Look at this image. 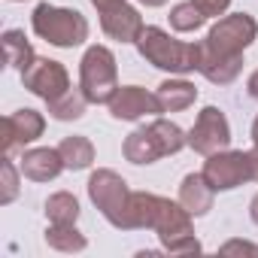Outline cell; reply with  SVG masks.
<instances>
[{
	"label": "cell",
	"mask_w": 258,
	"mask_h": 258,
	"mask_svg": "<svg viewBox=\"0 0 258 258\" xmlns=\"http://www.w3.org/2000/svg\"><path fill=\"white\" fill-rule=\"evenodd\" d=\"M97 13H100V28H103V34H106L109 40H115V43H137L140 31L146 28L140 10L131 7V4H124V0H121V4L106 7V10H97Z\"/></svg>",
	"instance_id": "12"
},
{
	"label": "cell",
	"mask_w": 258,
	"mask_h": 258,
	"mask_svg": "<svg viewBox=\"0 0 258 258\" xmlns=\"http://www.w3.org/2000/svg\"><path fill=\"white\" fill-rule=\"evenodd\" d=\"M79 88L85 91L88 103H109L118 91V64L112 49L88 46L79 61Z\"/></svg>",
	"instance_id": "4"
},
{
	"label": "cell",
	"mask_w": 258,
	"mask_h": 258,
	"mask_svg": "<svg viewBox=\"0 0 258 258\" xmlns=\"http://www.w3.org/2000/svg\"><path fill=\"white\" fill-rule=\"evenodd\" d=\"M134 46L143 61H149L152 67H158L170 76H188L201 64V43L176 40L164 28H155V25H146Z\"/></svg>",
	"instance_id": "1"
},
{
	"label": "cell",
	"mask_w": 258,
	"mask_h": 258,
	"mask_svg": "<svg viewBox=\"0 0 258 258\" xmlns=\"http://www.w3.org/2000/svg\"><path fill=\"white\" fill-rule=\"evenodd\" d=\"M149 127H152V134H155V140H158L164 158H167V155H176V152H182V149L188 146V134L182 131L176 121H170V118L155 115V118L149 121Z\"/></svg>",
	"instance_id": "22"
},
{
	"label": "cell",
	"mask_w": 258,
	"mask_h": 258,
	"mask_svg": "<svg viewBox=\"0 0 258 258\" xmlns=\"http://www.w3.org/2000/svg\"><path fill=\"white\" fill-rule=\"evenodd\" d=\"M58 152H61L67 170H88V167L94 164V146H91V140L82 137V134L64 137V140L58 143Z\"/></svg>",
	"instance_id": "20"
},
{
	"label": "cell",
	"mask_w": 258,
	"mask_h": 258,
	"mask_svg": "<svg viewBox=\"0 0 258 258\" xmlns=\"http://www.w3.org/2000/svg\"><path fill=\"white\" fill-rule=\"evenodd\" d=\"M22 167L13 164L10 155H4V161H0V204L10 207L16 198H19V188H22Z\"/></svg>",
	"instance_id": "26"
},
{
	"label": "cell",
	"mask_w": 258,
	"mask_h": 258,
	"mask_svg": "<svg viewBox=\"0 0 258 258\" xmlns=\"http://www.w3.org/2000/svg\"><path fill=\"white\" fill-rule=\"evenodd\" d=\"M191 213L179 204V201H170L164 198L161 201V213H158V222H155V234H158V243L164 252H173V255H188V252H201V240L195 237V225H191Z\"/></svg>",
	"instance_id": "5"
},
{
	"label": "cell",
	"mask_w": 258,
	"mask_h": 258,
	"mask_svg": "<svg viewBox=\"0 0 258 258\" xmlns=\"http://www.w3.org/2000/svg\"><path fill=\"white\" fill-rule=\"evenodd\" d=\"M4 58H7V67L25 73L34 61H37V52L31 46V40L25 37V31H7L4 34Z\"/></svg>",
	"instance_id": "19"
},
{
	"label": "cell",
	"mask_w": 258,
	"mask_h": 258,
	"mask_svg": "<svg viewBox=\"0 0 258 258\" xmlns=\"http://www.w3.org/2000/svg\"><path fill=\"white\" fill-rule=\"evenodd\" d=\"M46 243L55 252H85V246H88L85 234L76 225H52V222L46 228Z\"/></svg>",
	"instance_id": "23"
},
{
	"label": "cell",
	"mask_w": 258,
	"mask_h": 258,
	"mask_svg": "<svg viewBox=\"0 0 258 258\" xmlns=\"http://www.w3.org/2000/svg\"><path fill=\"white\" fill-rule=\"evenodd\" d=\"M255 40H258V22L249 13H231V16H222L210 28L204 46L222 55H243Z\"/></svg>",
	"instance_id": "6"
},
{
	"label": "cell",
	"mask_w": 258,
	"mask_h": 258,
	"mask_svg": "<svg viewBox=\"0 0 258 258\" xmlns=\"http://www.w3.org/2000/svg\"><path fill=\"white\" fill-rule=\"evenodd\" d=\"M31 28L40 40L58 49H76L88 40V19L79 10H67L55 4H40L31 16Z\"/></svg>",
	"instance_id": "2"
},
{
	"label": "cell",
	"mask_w": 258,
	"mask_h": 258,
	"mask_svg": "<svg viewBox=\"0 0 258 258\" xmlns=\"http://www.w3.org/2000/svg\"><path fill=\"white\" fill-rule=\"evenodd\" d=\"M252 146H258V118L252 121Z\"/></svg>",
	"instance_id": "33"
},
{
	"label": "cell",
	"mask_w": 258,
	"mask_h": 258,
	"mask_svg": "<svg viewBox=\"0 0 258 258\" xmlns=\"http://www.w3.org/2000/svg\"><path fill=\"white\" fill-rule=\"evenodd\" d=\"M46 131V118L43 112L25 106V109H16L4 118V155H13L16 149H25L31 143H37Z\"/></svg>",
	"instance_id": "10"
},
{
	"label": "cell",
	"mask_w": 258,
	"mask_h": 258,
	"mask_svg": "<svg viewBox=\"0 0 258 258\" xmlns=\"http://www.w3.org/2000/svg\"><path fill=\"white\" fill-rule=\"evenodd\" d=\"M22 85L37 94L40 100H55L61 97L67 88H70V73L61 61H52V58H37L25 73H22Z\"/></svg>",
	"instance_id": "9"
},
{
	"label": "cell",
	"mask_w": 258,
	"mask_h": 258,
	"mask_svg": "<svg viewBox=\"0 0 258 258\" xmlns=\"http://www.w3.org/2000/svg\"><path fill=\"white\" fill-rule=\"evenodd\" d=\"M249 219H252V222L258 225V191H255V198L249 201Z\"/></svg>",
	"instance_id": "31"
},
{
	"label": "cell",
	"mask_w": 258,
	"mask_h": 258,
	"mask_svg": "<svg viewBox=\"0 0 258 258\" xmlns=\"http://www.w3.org/2000/svg\"><path fill=\"white\" fill-rule=\"evenodd\" d=\"M155 97L161 103V112H185L198 100V88L185 76H176V79L170 76L155 88Z\"/></svg>",
	"instance_id": "16"
},
{
	"label": "cell",
	"mask_w": 258,
	"mask_h": 258,
	"mask_svg": "<svg viewBox=\"0 0 258 258\" xmlns=\"http://www.w3.org/2000/svg\"><path fill=\"white\" fill-rule=\"evenodd\" d=\"M191 4H195L207 19H219V16H225V13H228L231 0H191Z\"/></svg>",
	"instance_id": "27"
},
{
	"label": "cell",
	"mask_w": 258,
	"mask_h": 258,
	"mask_svg": "<svg viewBox=\"0 0 258 258\" xmlns=\"http://www.w3.org/2000/svg\"><path fill=\"white\" fill-rule=\"evenodd\" d=\"M161 195L152 191H134L131 195V210H127V231H152L161 213Z\"/></svg>",
	"instance_id": "18"
},
{
	"label": "cell",
	"mask_w": 258,
	"mask_h": 258,
	"mask_svg": "<svg viewBox=\"0 0 258 258\" xmlns=\"http://www.w3.org/2000/svg\"><path fill=\"white\" fill-rule=\"evenodd\" d=\"M243 70V55H222V52H213L210 46H204L201 40V64H198V73L213 82V85H231Z\"/></svg>",
	"instance_id": "13"
},
{
	"label": "cell",
	"mask_w": 258,
	"mask_h": 258,
	"mask_svg": "<svg viewBox=\"0 0 258 258\" xmlns=\"http://www.w3.org/2000/svg\"><path fill=\"white\" fill-rule=\"evenodd\" d=\"M231 146V124L228 115L219 106H204L188 131V149H195L198 155H213Z\"/></svg>",
	"instance_id": "7"
},
{
	"label": "cell",
	"mask_w": 258,
	"mask_h": 258,
	"mask_svg": "<svg viewBox=\"0 0 258 258\" xmlns=\"http://www.w3.org/2000/svg\"><path fill=\"white\" fill-rule=\"evenodd\" d=\"M121 155H124V161H131V164H155L158 158H164L161 155V146H158V140H155V134H152L149 124L146 127H137V131H131V134L124 137Z\"/></svg>",
	"instance_id": "17"
},
{
	"label": "cell",
	"mask_w": 258,
	"mask_h": 258,
	"mask_svg": "<svg viewBox=\"0 0 258 258\" xmlns=\"http://www.w3.org/2000/svg\"><path fill=\"white\" fill-rule=\"evenodd\" d=\"M13 4H22V0H13Z\"/></svg>",
	"instance_id": "34"
},
{
	"label": "cell",
	"mask_w": 258,
	"mask_h": 258,
	"mask_svg": "<svg viewBox=\"0 0 258 258\" xmlns=\"http://www.w3.org/2000/svg\"><path fill=\"white\" fill-rule=\"evenodd\" d=\"M131 188H127V182L109 170V167H100L88 176V198L91 204L100 210V216L118 228V231H127V210H131Z\"/></svg>",
	"instance_id": "3"
},
{
	"label": "cell",
	"mask_w": 258,
	"mask_h": 258,
	"mask_svg": "<svg viewBox=\"0 0 258 258\" xmlns=\"http://www.w3.org/2000/svg\"><path fill=\"white\" fill-rule=\"evenodd\" d=\"M201 173L207 176V182H210L216 191H234V188H240L243 182H249V158H246V152L222 149V152L207 155Z\"/></svg>",
	"instance_id": "8"
},
{
	"label": "cell",
	"mask_w": 258,
	"mask_h": 258,
	"mask_svg": "<svg viewBox=\"0 0 258 258\" xmlns=\"http://www.w3.org/2000/svg\"><path fill=\"white\" fill-rule=\"evenodd\" d=\"M19 167H22L25 179H31V182H52V179L61 176V170H67L61 152H58V149H46V146H40V149H25Z\"/></svg>",
	"instance_id": "14"
},
{
	"label": "cell",
	"mask_w": 258,
	"mask_h": 258,
	"mask_svg": "<svg viewBox=\"0 0 258 258\" xmlns=\"http://www.w3.org/2000/svg\"><path fill=\"white\" fill-rule=\"evenodd\" d=\"M246 91H249V97H252V100H258V70L246 79Z\"/></svg>",
	"instance_id": "30"
},
{
	"label": "cell",
	"mask_w": 258,
	"mask_h": 258,
	"mask_svg": "<svg viewBox=\"0 0 258 258\" xmlns=\"http://www.w3.org/2000/svg\"><path fill=\"white\" fill-rule=\"evenodd\" d=\"M137 4H143V7H164L167 0H137Z\"/></svg>",
	"instance_id": "32"
},
{
	"label": "cell",
	"mask_w": 258,
	"mask_h": 258,
	"mask_svg": "<svg viewBox=\"0 0 258 258\" xmlns=\"http://www.w3.org/2000/svg\"><path fill=\"white\" fill-rule=\"evenodd\" d=\"M204 22H207V16L191 4V0L176 4V7L170 10V28H173L176 34H195V31L204 28Z\"/></svg>",
	"instance_id": "25"
},
{
	"label": "cell",
	"mask_w": 258,
	"mask_h": 258,
	"mask_svg": "<svg viewBox=\"0 0 258 258\" xmlns=\"http://www.w3.org/2000/svg\"><path fill=\"white\" fill-rule=\"evenodd\" d=\"M222 252H225V255H231V252H249V255H258V246L243 243V240H231V243L222 246Z\"/></svg>",
	"instance_id": "28"
},
{
	"label": "cell",
	"mask_w": 258,
	"mask_h": 258,
	"mask_svg": "<svg viewBox=\"0 0 258 258\" xmlns=\"http://www.w3.org/2000/svg\"><path fill=\"white\" fill-rule=\"evenodd\" d=\"M195 219L198 216H207L213 210V201H216V188L207 182L204 173H185L182 182H179V198H176Z\"/></svg>",
	"instance_id": "15"
},
{
	"label": "cell",
	"mask_w": 258,
	"mask_h": 258,
	"mask_svg": "<svg viewBox=\"0 0 258 258\" xmlns=\"http://www.w3.org/2000/svg\"><path fill=\"white\" fill-rule=\"evenodd\" d=\"M109 115L118 121H140L146 115H158L161 103L152 91L140 88V85H118V91L112 94V100L106 103Z\"/></svg>",
	"instance_id": "11"
},
{
	"label": "cell",
	"mask_w": 258,
	"mask_h": 258,
	"mask_svg": "<svg viewBox=\"0 0 258 258\" xmlns=\"http://www.w3.org/2000/svg\"><path fill=\"white\" fill-rule=\"evenodd\" d=\"M246 158H249V182H258V146L249 149Z\"/></svg>",
	"instance_id": "29"
},
{
	"label": "cell",
	"mask_w": 258,
	"mask_h": 258,
	"mask_svg": "<svg viewBox=\"0 0 258 258\" xmlns=\"http://www.w3.org/2000/svg\"><path fill=\"white\" fill-rule=\"evenodd\" d=\"M49 106V115L55 118V121H76V118H82L85 115V106H88V97H85V91L76 85H70L61 97H55V100H49L46 103Z\"/></svg>",
	"instance_id": "21"
},
{
	"label": "cell",
	"mask_w": 258,
	"mask_h": 258,
	"mask_svg": "<svg viewBox=\"0 0 258 258\" xmlns=\"http://www.w3.org/2000/svg\"><path fill=\"white\" fill-rule=\"evenodd\" d=\"M46 219L52 225H76L79 219V201L70 191H55L46 198Z\"/></svg>",
	"instance_id": "24"
}]
</instances>
